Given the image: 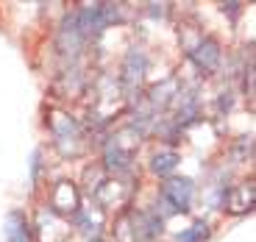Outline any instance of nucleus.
Segmentation results:
<instances>
[{"instance_id":"nucleus-5","label":"nucleus","mask_w":256,"mask_h":242,"mask_svg":"<svg viewBox=\"0 0 256 242\" xmlns=\"http://www.w3.org/2000/svg\"><path fill=\"white\" fill-rule=\"evenodd\" d=\"M209 236V228H206V223H195L190 231H184V234L178 236V242H200Z\"/></svg>"},{"instance_id":"nucleus-1","label":"nucleus","mask_w":256,"mask_h":242,"mask_svg":"<svg viewBox=\"0 0 256 242\" xmlns=\"http://www.w3.org/2000/svg\"><path fill=\"white\" fill-rule=\"evenodd\" d=\"M162 198L167 204H173L176 209H186L192 198V181L190 178H170L162 186Z\"/></svg>"},{"instance_id":"nucleus-2","label":"nucleus","mask_w":256,"mask_h":242,"mask_svg":"<svg viewBox=\"0 0 256 242\" xmlns=\"http://www.w3.org/2000/svg\"><path fill=\"white\" fill-rule=\"evenodd\" d=\"M190 53H192V58H195L204 70H212V67L218 64V58H220V48L214 45L212 39H204V42H200L195 50H190Z\"/></svg>"},{"instance_id":"nucleus-4","label":"nucleus","mask_w":256,"mask_h":242,"mask_svg":"<svg viewBox=\"0 0 256 242\" xmlns=\"http://www.w3.org/2000/svg\"><path fill=\"white\" fill-rule=\"evenodd\" d=\"M176 164H178V156L176 153H156L154 156V170L162 172V176H167Z\"/></svg>"},{"instance_id":"nucleus-3","label":"nucleus","mask_w":256,"mask_h":242,"mask_svg":"<svg viewBox=\"0 0 256 242\" xmlns=\"http://www.w3.org/2000/svg\"><path fill=\"white\" fill-rule=\"evenodd\" d=\"M6 240L8 242H28V223L20 212L8 214V226H6Z\"/></svg>"}]
</instances>
